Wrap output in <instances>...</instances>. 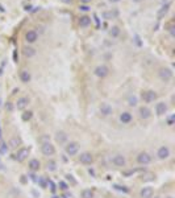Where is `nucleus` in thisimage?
I'll use <instances>...</instances> for the list:
<instances>
[{
    "mask_svg": "<svg viewBox=\"0 0 175 198\" xmlns=\"http://www.w3.org/2000/svg\"><path fill=\"white\" fill-rule=\"evenodd\" d=\"M65 152L67 156H75L79 152V143L77 141H70L65 145Z\"/></svg>",
    "mask_w": 175,
    "mask_h": 198,
    "instance_id": "nucleus-1",
    "label": "nucleus"
},
{
    "mask_svg": "<svg viewBox=\"0 0 175 198\" xmlns=\"http://www.w3.org/2000/svg\"><path fill=\"white\" fill-rule=\"evenodd\" d=\"M158 77L163 82H169L170 79L173 78V70L169 69V67H161V69L158 70Z\"/></svg>",
    "mask_w": 175,
    "mask_h": 198,
    "instance_id": "nucleus-2",
    "label": "nucleus"
},
{
    "mask_svg": "<svg viewBox=\"0 0 175 198\" xmlns=\"http://www.w3.org/2000/svg\"><path fill=\"white\" fill-rule=\"evenodd\" d=\"M29 152H30L29 148H26V147H22V148H20L17 150V153L15 154V160L19 161V162L25 161L26 158H28V156H29Z\"/></svg>",
    "mask_w": 175,
    "mask_h": 198,
    "instance_id": "nucleus-3",
    "label": "nucleus"
},
{
    "mask_svg": "<svg viewBox=\"0 0 175 198\" xmlns=\"http://www.w3.org/2000/svg\"><path fill=\"white\" fill-rule=\"evenodd\" d=\"M41 152L43 156H53V154L55 153V147L51 144V143H43V144L41 145Z\"/></svg>",
    "mask_w": 175,
    "mask_h": 198,
    "instance_id": "nucleus-4",
    "label": "nucleus"
},
{
    "mask_svg": "<svg viewBox=\"0 0 175 198\" xmlns=\"http://www.w3.org/2000/svg\"><path fill=\"white\" fill-rule=\"evenodd\" d=\"M137 162L140 165H149L152 162V156L148 153V152H140L137 154Z\"/></svg>",
    "mask_w": 175,
    "mask_h": 198,
    "instance_id": "nucleus-5",
    "label": "nucleus"
},
{
    "mask_svg": "<svg viewBox=\"0 0 175 198\" xmlns=\"http://www.w3.org/2000/svg\"><path fill=\"white\" fill-rule=\"evenodd\" d=\"M157 93L156 91H153V90H148V91H144L141 95V98H142V101H144L145 103H152L154 102L157 99Z\"/></svg>",
    "mask_w": 175,
    "mask_h": 198,
    "instance_id": "nucleus-6",
    "label": "nucleus"
},
{
    "mask_svg": "<svg viewBox=\"0 0 175 198\" xmlns=\"http://www.w3.org/2000/svg\"><path fill=\"white\" fill-rule=\"evenodd\" d=\"M79 162L83 165H91L94 162V156L90 152H83L79 156Z\"/></svg>",
    "mask_w": 175,
    "mask_h": 198,
    "instance_id": "nucleus-7",
    "label": "nucleus"
},
{
    "mask_svg": "<svg viewBox=\"0 0 175 198\" xmlns=\"http://www.w3.org/2000/svg\"><path fill=\"white\" fill-rule=\"evenodd\" d=\"M157 157L160 158V160H166V158H169L170 157V148L166 145L160 147L157 150Z\"/></svg>",
    "mask_w": 175,
    "mask_h": 198,
    "instance_id": "nucleus-8",
    "label": "nucleus"
},
{
    "mask_svg": "<svg viewBox=\"0 0 175 198\" xmlns=\"http://www.w3.org/2000/svg\"><path fill=\"white\" fill-rule=\"evenodd\" d=\"M111 161H112V164L115 166H117V168H122V166H125V164H126V160L122 154H115V156L111 158Z\"/></svg>",
    "mask_w": 175,
    "mask_h": 198,
    "instance_id": "nucleus-9",
    "label": "nucleus"
},
{
    "mask_svg": "<svg viewBox=\"0 0 175 198\" xmlns=\"http://www.w3.org/2000/svg\"><path fill=\"white\" fill-rule=\"evenodd\" d=\"M95 75L96 77H99V78H105L107 75L109 74V69L105 65H100V66H98L96 69H95Z\"/></svg>",
    "mask_w": 175,
    "mask_h": 198,
    "instance_id": "nucleus-10",
    "label": "nucleus"
},
{
    "mask_svg": "<svg viewBox=\"0 0 175 198\" xmlns=\"http://www.w3.org/2000/svg\"><path fill=\"white\" fill-rule=\"evenodd\" d=\"M28 104H29V99H28L26 97H21L17 99V102H16V108L17 110H25Z\"/></svg>",
    "mask_w": 175,
    "mask_h": 198,
    "instance_id": "nucleus-11",
    "label": "nucleus"
},
{
    "mask_svg": "<svg viewBox=\"0 0 175 198\" xmlns=\"http://www.w3.org/2000/svg\"><path fill=\"white\" fill-rule=\"evenodd\" d=\"M167 112V104H166L165 102H160L156 104V114L158 116H162V115H165Z\"/></svg>",
    "mask_w": 175,
    "mask_h": 198,
    "instance_id": "nucleus-12",
    "label": "nucleus"
},
{
    "mask_svg": "<svg viewBox=\"0 0 175 198\" xmlns=\"http://www.w3.org/2000/svg\"><path fill=\"white\" fill-rule=\"evenodd\" d=\"M153 194H154V189L150 188V186H145V188H142L141 192H140L141 198H152Z\"/></svg>",
    "mask_w": 175,
    "mask_h": 198,
    "instance_id": "nucleus-13",
    "label": "nucleus"
},
{
    "mask_svg": "<svg viewBox=\"0 0 175 198\" xmlns=\"http://www.w3.org/2000/svg\"><path fill=\"white\" fill-rule=\"evenodd\" d=\"M138 114H140V118L144 119V120H146V119H149L150 116H152V111H150L148 107H140V110H138Z\"/></svg>",
    "mask_w": 175,
    "mask_h": 198,
    "instance_id": "nucleus-14",
    "label": "nucleus"
},
{
    "mask_svg": "<svg viewBox=\"0 0 175 198\" xmlns=\"http://www.w3.org/2000/svg\"><path fill=\"white\" fill-rule=\"evenodd\" d=\"M132 120H133V116H132V114L130 112H128V111H125V112H122L120 115V122L122 123V124H129Z\"/></svg>",
    "mask_w": 175,
    "mask_h": 198,
    "instance_id": "nucleus-15",
    "label": "nucleus"
},
{
    "mask_svg": "<svg viewBox=\"0 0 175 198\" xmlns=\"http://www.w3.org/2000/svg\"><path fill=\"white\" fill-rule=\"evenodd\" d=\"M37 38H38V36H37V33H36L34 30L26 32V34H25V41H26V42L33 44V42L37 41Z\"/></svg>",
    "mask_w": 175,
    "mask_h": 198,
    "instance_id": "nucleus-16",
    "label": "nucleus"
},
{
    "mask_svg": "<svg viewBox=\"0 0 175 198\" xmlns=\"http://www.w3.org/2000/svg\"><path fill=\"white\" fill-rule=\"evenodd\" d=\"M19 145H21V139L20 137H12V139H9V141H8V147H9L11 149L17 148Z\"/></svg>",
    "mask_w": 175,
    "mask_h": 198,
    "instance_id": "nucleus-17",
    "label": "nucleus"
},
{
    "mask_svg": "<svg viewBox=\"0 0 175 198\" xmlns=\"http://www.w3.org/2000/svg\"><path fill=\"white\" fill-rule=\"evenodd\" d=\"M39 168H41V162H39L38 158H32V160L29 161V169L30 170L36 172V170H38Z\"/></svg>",
    "mask_w": 175,
    "mask_h": 198,
    "instance_id": "nucleus-18",
    "label": "nucleus"
},
{
    "mask_svg": "<svg viewBox=\"0 0 175 198\" xmlns=\"http://www.w3.org/2000/svg\"><path fill=\"white\" fill-rule=\"evenodd\" d=\"M100 112L104 115V116H108V115L112 114V107H111L108 103H103L100 106Z\"/></svg>",
    "mask_w": 175,
    "mask_h": 198,
    "instance_id": "nucleus-19",
    "label": "nucleus"
},
{
    "mask_svg": "<svg viewBox=\"0 0 175 198\" xmlns=\"http://www.w3.org/2000/svg\"><path fill=\"white\" fill-rule=\"evenodd\" d=\"M20 79H21V82L28 83V82H30L32 75H30V73L28 70H22L21 73H20Z\"/></svg>",
    "mask_w": 175,
    "mask_h": 198,
    "instance_id": "nucleus-20",
    "label": "nucleus"
},
{
    "mask_svg": "<svg viewBox=\"0 0 175 198\" xmlns=\"http://www.w3.org/2000/svg\"><path fill=\"white\" fill-rule=\"evenodd\" d=\"M22 54L25 55L26 58H32L33 57V55L36 54V50L33 49V48H30V46H25L22 49Z\"/></svg>",
    "mask_w": 175,
    "mask_h": 198,
    "instance_id": "nucleus-21",
    "label": "nucleus"
},
{
    "mask_svg": "<svg viewBox=\"0 0 175 198\" xmlns=\"http://www.w3.org/2000/svg\"><path fill=\"white\" fill-rule=\"evenodd\" d=\"M90 24H91V17H88V16H82V17L79 19V25L83 28L88 27Z\"/></svg>",
    "mask_w": 175,
    "mask_h": 198,
    "instance_id": "nucleus-22",
    "label": "nucleus"
},
{
    "mask_svg": "<svg viewBox=\"0 0 175 198\" xmlns=\"http://www.w3.org/2000/svg\"><path fill=\"white\" fill-rule=\"evenodd\" d=\"M57 136H55V139H57V141L58 143H61V144H63L66 140H67V135L65 132H62V131H59V132L55 133Z\"/></svg>",
    "mask_w": 175,
    "mask_h": 198,
    "instance_id": "nucleus-23",
    "label": "nucleus"
},
{
    "mask_svg": "<svg viewBox=\"0 0 175 198\" xmlns=\"http://www.w3.org/2000/svg\"><path fill=\"white\" fill-rule=\"evenodd\" d=\"M94 190H91V189H84V190H82V194H81V197L82 198H94Z\"/></svg>",
    "mask_w": 175,
    "mask_h": 198,
    "instance_id": "nucleus-24",
    "label": "nucleus"
},
{
    "mask_svg": "<svg viewBox=\"0 0 175 198\" xmlns=\"http://www.w3.org/2000/svg\"><path fill=\"white\" fill-rule=\"evenodd\" d=\"M32 116H33V112H32V111H25V112L22 114L21 119L24 122H28V120H30V119H32Z\"/></svg>",
    "mask_w": 175,
    "mask_h": 198,
    "instance_id": "nucleus-25",
    "label": "nucleus"
},
{
    "mask_svg": "<svg viewBox=\"0 0 175 198\" xmlns=\"http://www.w3.org/2000/svg\"><path fill=\"white\" fill-rule=\"evenodd\" d=\"M55 169H57V162L50 160L49 162H47V170H49V172H54Z\"/></svg>",
    "mask_w": 175,
    "mask_h": 198,
    "instance_id": "nucleus-26",
    "label": "nucleus"
},
{
    "mask_svg": "<svg viewBox=\"0 0 175 198\" xmlns=\"http://www.w3.org/2000/svg\"><path fill=\"white\" fill-rule=\"evenodd\" d=\"M109 34L112 36V37H117V36L120 34V29H118V27H112V28H111Z\"/></svg>",
    "mask_w": 175,
    "mask_h": 198,
    "instance_id": "nucleus-27",
    "label": "nucleus"
},
{
    "mask_svg": "<svg viewBox=\"0 0 175 198\" xmlns=\"http://www.w3.org/2000/svg\"><path fill=\"white\" fill-rule=\"evenodd\" d=\"M116 15H117V12H112V11H111V12H104V13H103V17L107 19V20H109V19H113Z\"/></svg>",
    "mask_w": 175,
    "mask_h": 198,
    "instance_id": "nucleus-28",
    "label": "nucleus"
},
{
    "mask_svg": "<svg viewBox=\"0 0 175 198\" xmlns=\"http://www.w3.org/2000/svg\"><path fill=\"white\" fill-rule=\"evenodd\" d=\"M167 11H169V5H165L163 8H162V9L160 11V13H158V17H162V16H163V15H166V13H167Z\"/></svg>",
    "mask_w": 175,
    "mask_h": 198,
    "instance_id": "nucleus-29",
    "label": "nucleus"
},
{
    "mask_svg": "<svg viewBox=\"0 0 175 198\" xmlns=\"http://www.w3.org/2000/svg\"><path fill=\"white\" fill-rule=\"evenodd\" d=\"M113 188L116 189V190H121V192H124V193H128L129 190L125 188V186H120V185H113Z\"/></svg>",
    "mask_w": 175,
    "mask_h": 198,
    "instance_id": "nucleus-30",
    "label": "nucleus"
},
{
    "mask_svg": "<svg viewBox=\"0 0 175 198\" xmlns=\"http://www.w3.org/2000/svg\"><path fill=\"white\" fill-rule=\"evenodd\" d=\"M136 104H137V98H136V97H130V98H129V106L134 107Z\"/></svg>",
    "mask_w": 175,
    "mask_h": 198,
    "instance_id": "nucleus-31",
    "label": "nucleus"
},
{
    "mask_svg": "<svg viewBox=\"0 0 175 198\" xmlns=\"http://www.w3.org/2000/svg\"><path fill=\"white\" fill-rule=\"evenodd\" d=\"M174 119H175V115H171V116L167 118V126H174Z\"/></svg>",
    "mask_w": 175,
    "mask_h": 198,
    "instance_id": "nucleus-32",
    "label": "nucleus"
},
{
    "mask_svg": "<svg viewBox=\"0 0 175 198\" xmlns=\"http://www.w3.org/2000/svg\"><path fill=\"white\" fill-rule=\"evenodd\" d=\"M59 188H61L62 190H67V188H69V186H67V184H66V182L61 181V182H59Z\"/></svg>",
    "mask_w": 175,
    "mask_h": 198,
    "instance_id": "nucleus-33",
    "label": "nucleus"
},
{
    "mask_svg": "<svg viewBox=\"0 0 175 198\" xmlns=\"http://www.w3.org/2000/svg\"><path fill=\"white\" fill-rule=\"evenodd\" d=\"M79 9L83 11V12H87V11H90V7H88V5H86V4H84V5H81V7H79Z\"/></svg>",
    "mask_w": 175,
    "mask_h": 198,
    "instance_id": "nucleus-34",
    "label": "nucleus"
},
{
    "mask_svg": "<svg viewBox=\"0 0 175 198\" xmlns=\"http://www.w3.org/2000/svg\"><path fill=\"white\" fill-rule=\"evenodd\" d=\"M13 61H15L16 63L19 62V54H17V50H15V51H13Z\"/></svg>",
    "mask_w": 175,
    "mask_h": 198,
    "instance_id": "nucleus-35",
    "label": "nucleus"
},
{
    "mask_svg": "<svg viewBox=\"0 0 175 198\" xmlns=\"http://www.w3.org/2000/svg\"><path fill=\"white\" fill-rule=\"evenodd\" d=\"M5 108H7L8 111H12V110H13V107H12V103H11V102H7V104H5Z\"/></svg>",
    "mask_w": 175,
    "mask_h": 198,
    "instance_id": "nucleus-36",
    "label": "nucleus"
},
{
    "mask_svg": "<svg viewBox=\"0 0 175 198\" xmlns=\"http://www.w3.org/2000/svg\"><path fill=\"white\" fill-rule=\"evenodd\" d=\"M94 19H95V21H96V27L99 28V27H100V23H99V19H98V16H96V15H94Z\"/></svg>",
    "mask_w": 175,
    "mask_h": 198,
    "instance_id": "nucleus-37",
    "label": "nucleus"
},
{
    "mask_svg": "<svg viewBox=\"0 0 175 198\" xmlns=\"http://www.w3.org/2000/svg\"><path fill=\"white\" fill-rule=\"evenodd\" d=\"M91 2V0H81V3H83V4H88Z\"/></svg>",
    "mask_w": 175,
    "mask_h": 198,
    "instance_id": "nucleus-38",
    "label": "nucleus"
},
{
    "mask_svg": "<svg viewBox=\"0 0 175 198\" xmlns=\"http://www.w3.org/2000/svg\"><path fill=\"white\" fill-rule=\"evenodd\" d=\"M62 2H63V3H66V4H70L71 2H73V0H62Z\"/></svg>",
    "mask_w": 175,
    "mask_h": 198,
    "instance_id": "nucleus-39",
    "label": "nucleus"
},
{
    "mask_svg": "<svg viewBox=\"0 0 175 198\" xmlns=\"http://www.w3.org/2000/svg\"><path fill=\"white\" fill-rule=\"evenodd\" d=\"M30 8H32V5H26L25 7V11H30Z\"/></svg>",
    "mask_w": 175,
    "mask_h": 198,
    "instance_id": "nucleus-40",
    "label": "nucleus"
},
{
    "mask_svg": "<svg viewBox=\"0 0 175 198\" xmlns=\"http://www.w3.org/2000/svg\"><path fill=\"white\" fill-rule=\"evenodd\" d=\"M0 12H4V9H3V5H0Z\"/></svg>",
    "mask_w": 175,
    "mask_h": 198,
    "instance_id": "nucleus-41",
    "label": "nucleus"
},
{
    "mask_svg": "<svg viewBox=\"0 0 175 198\" xmlns=\"http://www.w3.org/2000/svg\"><path fill=\"white\" fill-rule=\"evenodd\" d=\"M109 2H113V3H116V2H118V0H109Z\"/></svg>",
    "mask_w": 175,
    "mask_h": 198,
    "instance_id": "nucleus-42",
    "label": "nucleus"
},
{
    "mask_svg": "<svg viewBox=\"0 0 175 198\" xmlns=\"http://www.w3.org/2000/svg\"><path fill=\"white\" fill-rule=\"evenodd\" d=\"M133 2H141V0H133Z\"/></svg>",
    "mask_w": 175,
    "mask_h": 198,
    "instance_id": "nucleus-43",
    "label": "nucleus"
},
{
    "mask_svg": "<svg viewBox=\"0 0 175 198\" xmlns=\"http://www.w3.org/2000/svg\"><path fill=\"white\" fill-rule=\"evenodd\" d=\"M166 198H173V197H171V196H169V197H166Z\"/></svg>",
    "mask_w": 175,
    "mask_h": 198,
    "instance_id": "nucleus-44",
    "label": "nucleus"
}]
</instances>
